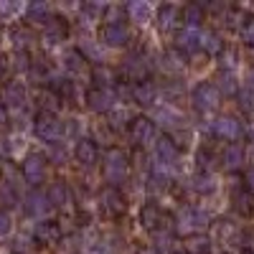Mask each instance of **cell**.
Listing matches in <instances>:
<instances>
[{
	"label": "cell",
	"mask_w": 254,
	"mask_h": 254,
	"mask_svg": "<svg viewBox=\"0 0 254 254\" xmlns=\"http://www.w3.org/2000/svg\"><path fill=\"white\" fill-rule=\"evenodd\" d=\"M132 173V158L127 150H122V147H107V153H104L102 158V178L107 186L112 188H120L127 183V178H130Z\"/></svg>",
	"instance_id": "6da1fadb"
},
{
	"label": "cell",
	"mask_w": 254,
	"mask_h": 254,
	"mask_svg": "<svg viewBox=\"0 0 254 254\" xmlns=\"http://www.w3.org/2000/svg\"><path fill=\"white\" fill-rule=\"evenodd\" d=\"M208 226H214V216L201 206H183L181 214L176 216V234H183V237L203 234Z\"/></svg>",
	"instance_id": "7a4b0ae2"
},
{
	"label": "cell",
	"mask_w": 254,
	"mask_h": 254,
	"mask_svg": "<svg viewBox=\"0 0 254 254\" xmlns=\"http://www.w3.org/2000/svg\"><path fill=\"white\" fill-rule=\"evenodd\" d=\"M140 226L147 229L150 234H155L160 229H176V216L165 214V208L155 198H147L140 206Z\"/></svg>",
	"instance_id": "3957f363"
},
{
	"label": "cell",
	"mask_w": 254,
	"mask_h": 254,
	"mask_svg": "<svg viewBox=\"0 0 254 254\" xmlns=\"http://www.w3.org/2000/svg\"><path fill=\"white\" fill-rule=\"evenodd\" d=\"M97 203H99V211L104 219H122L130 208V201L122 193L120 188H112V186H104L99 193H97Z\"/></svg>",
	"instance_id": "277c9868"
},
{
	"label": "cell",
	"mask_w": 254,
	"mask_h": 254,
	"mask_svg": "<svg viewBox=\"0 0 254 254\" xmlns=\"http://www.w3.org/2000/svg\"><path fill=\"white\" fill-rule=\"evenodd\" d=\"M190 104L201 112V115H208V112H216L219 104H221V92L214 81H198L193 89H190Z\"/></svg>",
	"instance_id": "5b68a950"
},
{
	"label": "cell",
	"mask_w": 254,
	"mask_h": 254,
	"mask_svg": "<svg viewBox=\"0 0 254 254\" xmlns=\"http://www.w3.org/2000/svg\"><path fill=\"white\" fill-rule=\"evenodd\" d=\"M150 69H153V61L147 59V54H142V51L127 54V56L122 59V64H120V74H122L127 81H132V84L150 81V79H147Z\"/></svg>",
	"instance_id": "8992f818"
},
{
	"label": "cell",
	"mask_w": 254,
	"mask_h": 254,
	"mask_svg": "<svg viewBox=\"0 0 254 254\" xmlns=\"http://www.w3.org/2000/svg\"><path fill=\"white\" fill-rule=\"evenodd\" d=\"M127 137H130V142L135 147L155 145V140H158V125L153 122V117L137 115V117H132L130 127H127Z\"/></svg>",
	"instance_id": "52a82bcc"
},
{
	"label": "cell",
	"mask_w": 254,
	"mask_h": 254,
	"mask_svg": "<svg viewBox=\"0 0 254 254\" xmlns=\"http://www.w3.org/2000/svg\"><path fill=\"white\" fill-rule=\"evenodd\" d=\"M33 135L41 142H49V145H59V140L64 137V122L56 115L49 112H38L33 120Z\"/></svg>",
	"instance_id": "ba28073f"
},
{
	"label": "cell",
	"mask_w": 254,
	"mask_h": 254,
	"mask_svg": "<svg viewBox=\"0 0 254 254\" xmlns=\"http://www.w3.org/2000/svg\"><path fill=\"white\" fill-rule=\"evenodd\" d=\"M84 102L94 115H110L112 110H117V92L115 89H102V87H92L87 94H84Z\"/></svg>",
	"instance_id": "9c48e42d"
},
{
	"label": "cell",
	"mask_w": 254,
	"mask_h": 254,
	"mask_svg": "<svg viewBox=\"0 0 254 254\" xmlns=\"http://www.w3.org/2000/svg\"><path fill=\"white\" fill-rule=\"evenodd\" d=\"M211 135L219 137V140H226V145L237 142L244 135V125L234 115H219L214 122H211Z\"/></svg>",
	"instance_id": "30bf717a"
},
{
	"label": "cell",
	"mask_w": 254,
	"mask_h": 254,
	"mask_svg": "<svg viewBox=\"0 0 254 254\" xmlns=\"http://www.w3.org/2000/svg\"><path fill=\"white\" fill-rule=\"evenodd\" d=\"M132 41V31L127 23H102L99 28V44L107 49H120Z\"/></svg>",
	"instance_id": "8fae6325"
},
{
	"label": "cell",
	"mask_w": 254,
	"mask_h": 254,
	"mask_svg": "<svg viewBox=\"0 0 254 254\" xmlns=\"http://www.w3.org/2000/svg\"><path fill=\"white\" fill-rule=\"evenodd\" d=\"M153 150H155L158 165L165 168V171H176V168L181 165V147H178L171 137H168V135H163V137L155 140Z\"/></svg>",
	"instance_id": "7c38bea8"
},
{
	"label": "cell",
	"mask_w": 254,
	"mask_h": 254,
	"mask_svg": "<svg viewBox=\"0 0 254 254\" xmlns=\"http://www.w3.org/2000/svg\"><path fill=\"white\" fill-rule=\"evenodd\" d=\"M242 231H244V229H242L234 219L224 216V219H219V221L214 224V242L221 244L224 249L239 247V244H242Z\"/></svg>",
	"instance_id": "4fadbf2b"
},
{
	"label": "cell",
	"mask_w": 254,
	"mask_h": 254,
	"mask_svg": "<svg viewBox=\"0 0 254 254\" xmlns=\"http://www.w3.org/2000/svg\"><path fill=\"white\" fill-rule=\"evenodd\" d=\"M46 155H41V153H28L23 158V163H20V173H23V181L31 183V186H41L46 181Z\"/></svg>",
	"instance_id": "5bb4252c"
},
{
	"label": "cell",
	"mask_w": 254,
	"mask_h": 254,
	"mask_svg": "<svg viewBox=\"0 0 254 254\" xmlns=\"http://www.w3.org/2000/svg\"><path fill=\"white\" fill-rule=\"evenodd\" d=\"M173 49L181 56H186V59L193 56L196 51H201V31L198 28H181V31H176Z\"/></svg>",
	"instance_id": "9a60e30c"
},
{
	"label": "cell",
	"mask_w": 254,
	"mask_h": 254,
	"mask_svg": "<svg viewBox=\"0 0 254 254\" xmlns=\"http://www.w3.org/2000/svg\"><path fill=\"white\" fill-rule=\"evenodd\" d=\"M155 20H158V31H160V33H173V31L183 23L181 5H176V3H163V5H158Z\"/></svg>",
	"instance_id": "2e32d148"
},
{
	"label": "cell",
	"mask_w": 254,
	"mask_h": 254,
	"mask_svg": "<svg viewBox=\"0 0 254 254\" xmlns=\"http://www.w3.org/2000/svg\"><path fill=\"white\" fill-rule=\"evenodd\" d=\"M244 160H247V147L239 145V142H229L224 150H221V155H219V163H221V168H224L226 173L242 171Z\"/></svg>",
	"instance_id": "e0dca14e"
},
{
	"label": "cell",
	"mask_w": 254,
	"mask_h": 254,
	"mask_svg": "<svg viewBox=\"0 0 254 254\" xmlns=\"http://www.w3.org/2000/svg\"><path fill=\"white\" fill-rule=\"evenodd\" d=\"M74 158L81 168H94L99 163V145L94 137H79L74 145Z\"/></svg>",
	"instance_id": "ac0fdd59"
},
{
	"label": "cell",
	"mask_w": 254,
	"mask_h": 254,
	"mask_svg": "<svg viewBox=\"0 0 254 254\" xmlns=\"http://www.w3.org/2000/svg\"><path fill=\"white\" fill-rule=\"evenodd\" d=\"M54 206H51V201H49V196L44 193V190H31V193L23 198V211L28 216H33V219H41L44 221V216L49 214Z\"/></svg>",
	"instance_id": "d6986e66"
},
{
	"label": "cell",
	"mask_w": 254,
	"mask_h": 254,
	"mask_svg": "<svg viewBox=\"0 0 254 254\" xmlns=\"http://www.w3.org/2000/svg\"><path fill=\"white\" fill-rule=\"evenodd\" d=\"M66 36H69V23L61 15H51L46 20L44 31H41V38H44V44H49V46H56L61 41H66Z\"/></svg>",
	"instance_id": "ffe728a7"
},
{
	"label": "cell",
	"mask_w": 254,
	"mask_h": 254,
	"mask_svg": "<svg viewBox=\"0 0 254 254\" xmlns=\"http://www.w3.org/2000/svg\"><path fill=\"white\" fill-rule=\"evenodd\" d=\"M158 94H160V89L155 87L153 81L132 84V89H130V99H132L135 104H140V107H155Z\"/></svg>",
	"instance_id": "44dd1931"
},
{
	"label": "cell",
	"mask_w": 254,
	"mask_h": 254,
	"mask_svg": "<svg viewBox=\"0 0 254 254\" xmlns=\"http://www.w3.org/2000/svg\"><path fill=\"white\" fill-rule=\"evenodd\" d=\"M26 102H28L26 84L18 81V79H10L3 87V104L5 107H26Z\"/></svg>",
	"instance_id": "7402d4cb"
},
{
	"label": "cell",
	"mask_w": 254,
	"mask_h": 254,
	"mask_svg": "<svg viewBox=\"0 0 254 254\" xmlns=\"http://www.w3.org/2000/svg\"><path fill=\"white\" fill-rule=\"evenodd\" d=\"M153 122L155 125H163L168 132H173V130H178V127H183V125H188L186 120H183V115L173 107V104H165V107H158L155 110V115H153Z\"/></svg>",
	"instance_id": "603a6c76"
},
{
	"label": "cell",
	"mask_w": 254,
	"mask_h": 254,
	"mask_svg": "<svg viewBox=\"0 0 254 254\" xmlns=\"http://www.w3.org/2000/svg\"><path fill=\"white\" fill-rule=\"evenodd\" d=\"M46 196L51 201V206L56 208H69L74 203V193H71V186L66 181H54L46 190Z\"/></svg>",
	"instance_id": "cb8c5ba5"
},
{
	"label": "cell",
	"mask_w": 254,
	"mask_h": 254,
	"mask_svg": "<svg viewBox=\"0 0 254 254\" xmlns=\"http://www.w3.org/2000/svg\"><path fill=\"white\" fill-rule=\"evenodd\" d=\"M89 76L94 81V87H102V89H115L120 84V71L107 66V64H97V66H92Z\"/></svg>",
	"instance_id": "d4e9b609"
},
{
	"label": "cell",
	"mask_w": 254,
	"mask_h": 254,
	"mask_svg": "<svg viewBox=\"0 0 254 254\" xmlns=\"http://www.w3.org/2000/svg\"><path fill=\"white\" fill-rule=\"evenodd\" d=\"M33 239H36L38 244L51 247V244L61 242V226H59L56 221H51V219L38 221V224H36V229H33Z\"/></svg>",
	"instance_id": "484cf974"
},
{
	"label": "cell",
	"mask_w": 254,
	"mask_h": 254,
	"mask_svg": "<svg viewBox=\"0 0 254 254\" xmlns=\"http://www.w3.org/2000/svg\"><path fill=\"white\" fill-rule=\"evenodd\" d=\"M231 206H234V211L239 216H244V219L254 216V196L244 186H237L234 190H231Z\"/></svg>",
	"instance_id": "4316f807"
},
{
	"label": "cell",
	"mask_w": 254,
	"mask_h": 254,
	"mask_svg": "<svg viewBox=\"0 0 254 254\" xmlns=\"http://www.w3.org/2000/svg\"><path fill=\"white\" fill-rule=\"evenodd\" d=\"M201 51H203L206 56H221V54L226 51V41H224V36H221L216 28L203 31V33H201Z\"/></svg>",
	"instance_id": "83f0119b"
},
{
	"label": "cell",
	"mask_w": 254,
	"mask_h": 254,
	"mask_svg": "<svg viewBox=\"0 0 254 254\" xmlns=\"http://www.w3.org/2000/svg\"><path fill=\"white\" fill-rule=\"evenodd\" d=\"M186 56H181L176 49H165L163 54H160V61H158V66L168 74V76H176V74H183V69H186V61H183Z\"/></svg>",
	"instance_id": "f1b7e54d"
},
{
	"label": "cell",
	"mask_w": 254,
	"mask_h": 254,
	"mask_svg": "<svg viewBox=\"0 0 254 254\" xmlns=\"http://www.w3.org/2000/svg\"><path fill=\"white\" fill-rule=\"evenodd\" d=\"M216 188H219V183H216L214 173L198 171L193 178H190V190H193L196 196H201V198H206V196H211V193H216Z\"/></svg>",
	"instance_id": "f546056e"
},
{
	"label": "cell",
	"mask_w": 254,
	"mask_h": 254,
	"mask_svg": "<svg viewBox=\"0 0 254 254\" xmlns=\"http://www.w3.org/2000/svg\"><path fill=\"white\" fill-rule=\"evenodd\" d=\"M181 18H183L186 28H198L206 20V5L203 3H188L181 8Z\"/></svg>",
	"instance_id": "4dcf8cb0"
},
{
	"label": "cell",
	"mask_w": 254,
	"mask_h": 254,
	"mask_svg": "<svg viewBox=\"0 0 254 254\" xmlns=\"http://www.w3.org/2000/svg\"><path fill=\"white\" fill-rule=\"evenodd\" d=\"M10 41H13L15 54H28V49L33 46L36 36H33V31H31V28L18 26V28H13V31H10Z\"/></svg>",
	"instance_id": "1f68e13d"
},
{
	"label": "cell",
	"mask_w": 254,
	"mask_h": 254,
	"mask_svg": "<svg viewBox=\"0 0 254 254\" xmlns=\"http://www.w3.org/2000/svg\"><path fill=\"white\" fill-rule=\"evenodd\" d=\"M214 249V242H211L206 234H193L183 239V252L186 254H211Z\"/></svg>",
	"instance_id": "d6a6232c"
},
{
	"label": "cell",
	"mask_w": 254,
	"mask_h": 254,
	"mask_svg": "<svg viewBox=\"0 0 254 254\" xmlns=\"http://www.w3.org/2000/svg\"><path fill=\"white\" fill-rule=\"evenodd\" d=\"M214 84L219 87L221 97H237L239 94V79H237L234 71H219L216 79H214Z\"/></svg>",
	"instance_id": "836d02e7"
},
{
	"label": "cell",
	"mask_w": 254,
	"mask_h": 254,
	"mask_svg": "<svg viewBox=\"0 0 254 254\" xmlns=\"http://www.w3.org/2000/svg\"><path fill=\"white\" fill-rule=\"evenodd\" d=\"M79 54L87 61H92L94 66L97 64H104V46L99 44V41H89V38L79 41Z\"/></svg>",
	"instance_id": "e575fe53"
},
{
	"label": "cell",
	"mask_w": 254,
	"mask_h": 254,
	"mask_svg": "<svg viewBox=\"0 0 254 254\" xmlns=\"http://www.w3.org/2000/svg\"><path fill=\"white\" fill-rule=\"evenodd\" d=\"M127 18L135 20V23H147L153 18V5L147 0H135V3L127 5Z\"/></svg>",
	"instance_id": "d590c367"
},
{
	"label": "cell",
	"mask_w": 254,
	"mask_h": 254,
	"mask_svg": "<svg viewBox=\"0 0 254 254\" xmlns=\"http://www.w3.org/2000/svg\"><path fill=\"white\" fill-rule=\"evenodd\" d=\"M26 18L31 20V23H44L46 26V20L51 18V5L44 3V0H33V3H28V8H26Z\"/></svg>",
	"instance_id": "8d00e7d4"
},
{
	"label": "cell",
	"mask_w": 254,
	"mask_h": 254,
	"mask_svg": "<svg viewBox=\"0 0 254 254\" xmlns=\"http://www.w3.org/2000/svg\"><path fill=\"white\" fill-rule=\"evenodd\" d=\"M87 64L89 61L79 54V49H71V51L64 54V69H66L69 74H81L84 69H87Z\"/></svg>",
	"instance_id": "74e56055"
},
{
	"label": "cell",
	"mask_w": 254,
	"mask_h": 254,
	"mask_svg": "<svg viewBox=\"0 0 254 254\" xmlns=\"http://www.w3.org/2000/svg\"><path fill=\"white\" fill-rule=\"evenodd\" d=\"M104 122H107V125L112 127V130H115V132H120V130H127V127H130V122H132V117H130V115H127V110H122V107H117V110H112V112L107 115V120H104Z\"/></svg>",
	"instance_id": "f35d334b"
},
{
	"label": "cell",
	"mask_w": 254,
	"mask_h": 254,
	"mask_svg": "<svg viewBox=\"0 0 254 254\" xmlns=\"http://www.w3.org/2000/svg\"><path fill=\"white\" fill-rule=\"evenodd\" d=\"M176 239H178L176 229H160V231H155V234H153V247H158L160 252H165V249H173Z\"/></svg>",
	"instance_id": "ab89813d"
},
{
	"label": "cell",
	"mask_w": 254,
	"mask_h": 254,
	"mask_svg": "<svg viewBox=\"0 0 254 254\" xmlns=\"http://www.w3.org/2000/svg\"><path fill=\"white\" fill-rule=\"evenodd\" d=\"M237 99H239V110L247 117H254V87L244 84V87L239 89V94H237Z\"/></svg>",
	"instance_id": "60d3db41"
},
{
	"label": "cell",
	"mask_w": 254,
	"mask_h": 254,
	"mask_svg": "<svg viewBox=\"0 0 254 254\" xmlns=\"http://www.w3.org/2000/svg\"><path fill=\"white\" fill-rule=\"evenodd\" d=\"M38 107H41V112L56 115L59 107H61V99H59L51 89H46V92H41V94H38Z\"/></svg>",
	"instance_id": "b9f144b4"
},
{
	"label": "cell",
	"mask_w": 254,
	"mask_h": 254,
	"mask_svg": "<svg viewBox=\"0 0 254 254\" xmlns=\"http://www.w3.org/2000/svg\"><path fill=\"white\" fill-rule=\"evenodd\" d=\"M28 76L36 81V84H49L51 81V69H49V64H44V61H33L31 64V69H28Z\"/></svg>",
	"instance_id": "7bdbcfd3"
},
{
	"label": "cell",
	"mask_w": 254,
	"mask_h": 254,
	"mask_svg": "<svg viewBox=\"0 0 254 254\" xmlns=\"http://www.w3.org/2000/svg\"><path fill=\"white\" fill-rule=\"evenodd\" d=\"M196 163L201 165V171H203V173H208V168L214 165V163H219V155L203 142V145L198 147V153H196Z\"/></svg>",
	"instance_id": "ee69618b"
},
{
	"label": "cell",
	"mask_w": 254,
	"mask_h": 254,
	"mask_svg": "<svg viewBox=\"0 0 254 254\" xmlns=\"http://www.w3.org/2000/svg\"><path fill=\"white\" fill-rule=\"evenodd\" d=\"M127 18V5H107L104 8V23H125Z\"/></svg>",
	"instance_id": "f6af8a7d"
},
{
	"label": "cell",
	"mask_w": 254,
	"mask_h": 254,
	"mask_svg": "<svg viewBox=\"0 0 254 254\" xmlns=\"http://www.w3.org/2000/svg\"><path fill=\"white\" fill-rule=\"evenodd\" d=\"M239 38H242L244 46L254 49V15H252V13L244 18V23H242V28H239Z\"/></svg>",
	"instance_id": "bcb514c9"
},
{
	"label": "cell",
	"mask_w": 254,
	"mask_h": 254,
	"mask_svg": "<svg viewBox=\"0 0 254 254\" xmlns=\"http://www.w3.org/2000/svg\"><path fill=\"white\" fill-rule=\"evenodd\" d=\"M219 59H221V61H219V71H234L237 61H239V54H237V49H231V46H229Z\"/></svg>",
	"instance_id": "7dc6e473"
},
{
	"label": "cell",
	"mask_w": 254,
	"mask_h": 254,
	"mask_svg": "<svg viewBox=\"0 0 254 254\" xmlns=\"http://www.w3.org/2000/svg\"><path fill=\"white\" fill-rule=\"evenodd\" d=\"M36 252V239L33 237H18L13 242V254H33Z\"/></svg>",
	"instance_id": "c3c4849f"
},
{
	"label": "cell",
	"mask_w": 254,
	"mask_h": 254,
	"mask_svg": "<svg viewBox=\"0 0 254 254\" xmlns=\"http://www.w3.org/2000/svg\"><path fill=\"white\" fill-rule=\"evenodd\" d=\"M0 203H3L5 208H13V206L18 203V196H15L13 183H3V186H0Z\"/></svg>",
	"instance_id": "681fc988"
},
{
	"label": "cell",
	"mask_w": 254,
	"mask_h": 254,
	"mask_svg": "<svg viewBox=\"0 0 254 254\" xmlns=\"http://www.w3.org/2000/svg\"><path fill=\"white\" fill-rule=\"evenodd\" d=\"M66 158H69V153H66V147H64V145H51L49 153H46V160H51L54 165H64Z\"/></svg>",
	"instance_id": "f907efd6"
},
{
	"label": "cell",
	"mask_w": 254,
	"mask_h": 254,
	"mask_svg": "<svg viewBox=\"0 0 254 254\" xmlns=\"http://www.w3.org/2000/svg\"><path fill=\"white\" fill-rule=\"evenodd\" d=\"M242 249H244V254H254V226L249 224V226H244V231H242V244H239Z\"/></svg>",
	"instance_id": "816d5d0a"
},
{
	"label": "cell",
	"mask_w": 254,
	"mask_h": 254,
	"mask_svg": "<svg viewBox=\"0 0 254 254\" xmlns=\"http://www.w3.org/2000/svg\"><path fill=\"white\" fill-rule=\"evenodd\" d=\"M10 231H13V219L5 208H0V239H5Z\"/></svg>",
	"instance_id": "f5cc1de1"
},
{
	"label": "cell",
	"mask_w": 254,
	"mask_h": 254,
	"mask_svg": "<svg viewBox=\"0 0 254 254\" xmlns=\"http://www.w3.org/2000/svg\"><path fill=\"white\" fill-rule=\"evenodd\" d=\"M242 186H244V188L249 190V193L254 196V165H249L247 171L242 173Z\"/></svg>",
	"instance_id": "db71d44e"
},
{
	"label": "cell",
	"mask_w": 254,
	"mask_h": 254,
	"mask_svg": "<svg viewBox=\"0 0 254 254\" xmlns=\"http://www.w3.org/2000/svg\"><path fill=\"white\" fill-rule=\"evenodd\" d=\"M18 10H20L18 3H3V0H0V18H10V15H15Z\"/></svg>",
	"instance_id": "11a10c76"
},
{
	"label": "cell",
	"mask_w": 254,
	"mask_h": 254,
	"mask_svg": "<svg viewBox=\"0 0 254 254\" xmlns=\"http://www.w3.org/2000/svg\"><path fill=\"white\" fill-rule=\"evenodd\" d=\"M135 254H163L158 247H153V244H137L135 247Z\"/></svg>",
	"instance_id": "9f6ffc18"
},
{
	"label": "cell",
	"mask_w": 254,
	"mask_h": 254,
	"mask_svg": "<svg viewBox=\"0 0 254 254\" xmlns=\"http://www.w3.org/2000/svg\"><path fill=\"white\" fill-rule=\"evenodd\" d=\"M8 122V107L3 104V99H0V125H5Z\"/></svg>",
	"instance_id": "6f0895ef"
},
{
	"label": "cell",
	"mask_w": 254,
	"mask_h": 254,
	"mask_svg": "<svg viewBox=\"0 0 254 254\" xmlns=\"http://www.w3.org/2000/svg\"><path fill=\"white\" fill-rule=\"evenodd\" d=\"M5 71H8V59H5V56H0V76H3Z\"/></svg>",
	"instance_id": "680465c9"
},
{
	"label": "cell",
	"mask_w": 254,
	"mask_h": 254,
	"mask_svg": "<svg viewBox=\"0 0 254 254\" xmlns=\"http://www.w3.org/2000/svg\"><path fill=\"white\" fill-rule=\"evenodd\" d=\"M173 254H186V252H183V249H181V252H173Z\"/></svg>",
	"instance_id": "91938a15"
},
{
	"label": "cell",
	"mask_w": 254,
	"mask_h": 254,
	"mask_svg": "<svg viewBox=\"0 0 254 254\" xmlns=\"http://www.w3.org/2000/svg\"><path fill=\"white\" fill-rule=\"evenodd\" d=\"M221 254H229V252H221Z\"/></svg>",
	"instance_id": "94428289"
}]
</instances>
